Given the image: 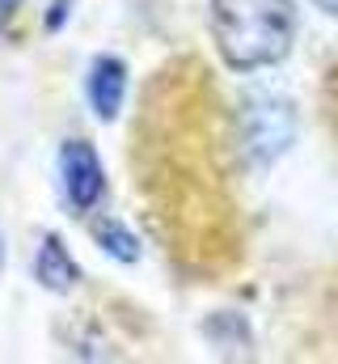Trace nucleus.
<instances>
[{
  "label": "nucleus",
  "instance_id": "f257e3e1",
  "mask_svg": "<svg viewBox=\"0 0 338 364\" xmlns=\"http://www.w3.org/2000/svg\"><path fill=\"white\" fill-rule=\"evenodd\" d=\"M207 21L233 73L275 68L296 43V0H212Z\"/></svg>",
  "mask_w": 338,
  "mask_h": 364
},
{
  "label": "nucleus",
  "instance_id": "f03ea898",
  "mask_svg": "<svg viewBox=\"0 0 338 364\" xmlns=\"http://www.w3.org/2000/svg\"><path fill=\"white\" fill-rule=\"evenodd\" d=\"M237 136H241V153L254 170L275 166L292 144H296V106L283 93H246L241 110H237Z\"/></svg>",
  "mask_w": 338,
  "mask_h": 364
},
{
  "label": "nucleus",
  "instance_id": "7ed1b4c3",
  "mask_svg": "<svg viewBox=\"0 0 338 364\" xmlns=\"http://www.w3.org/2000/svg\"><path fill=\"white\" fill-rule=\"evenodd\" d=\"M60 178H64V199L77 216H89L106 195V166L89 140H68L60 149Z\"/></svg>",
  "mask_w": 338,
  "mask_h": 364
},
{
  "label": "nucleus",
  "instance_id": "20e7f679",
  "mask_svg": "<svg viewBox=\"0 0 338 364\" xmlns=\"http://www.w3.org/2000/svg\"><path fill=\"white\" fill-rule=\"evenodd\" d=\"M84 90H89L93 114H97L102 123H110V119L123 110V97H127V64H123L119 55H97V60L89 64Z\"/></svg>",
  "mask_w": 338,
  "mask_h": 364
},
{
  "label": "nucleus",
  "instance_id": "39448f33",
  "mask_svg": "<svg viewBox=\"0 0 338 364\" xmlns=\"http://www.w3.org/2000/svg\"><path fill=\"white\" fill-rule=\"evenodd\" d=\"M34 279H38L47 292H72V288L81 284L77 259L68 255V246H64L55 233H47V237L38 242V250H34Z\"/></svg>",
  "mask_w": 338,
  "mask_h": 364
},
{
  "label": "nucleus",
  "instance_id": "423d86ee",
  "mask_svg": "<svg viewBox=\"0 0 338 364\" xmlns=\"http://www.w3.org/2000/svg\"><path fill=\"white\" fill-rule=\"evenodd\" d=\"M93 242H97L106 255H114L119 263H136V259H140V237H136L119 216H97V220H93Z\"/></svg>",
  "mask_w": 338,
  "mask_h": 364
},
{
  "label": "nucleus",
  "instance_id": "0eeeda50",
  "mask_svg": "<svg viewBox=\"0 0 338 364\" xmlns=\"http://www.w3.org/2000/svg\"><path fill=\"white\" fill-rule=\"evenodd\" d=\"M203 331H207L212 339H220V343H233V348H246V343H250V326H246L241 318H233V314H216Z\"/></svg>",
  "mask_w": 338,
  "mask_h": 364
},
{
  "label": "nucleus",
  "instance_id": "6e6552de",
  "mask_svg": "<svg viewBox=\"0 0 338 364\" xmlns=\"http://www.w3.org/2000/svg\"><path fill=\"white\" fill-rule=\"evenodd\" d=\"M17 9H21V0H0V26H4V21L17 13Z\"/></svg>",
  "mask_w": 338,
  "mask_h": 364
},
{
  "label": "nucleus",
  "instance_id": "1a4fd4ad",
  "mask_svg": "<svg viewBox=\"0 0 338 364\" xmlns=\"http://www.w3.org/2000/svg\"><path fill=\"white\" fill-rule=\"evenodd\" d=\"M313 4H317L326 17H338V0H313Z\"/></svg>",
  "mask_w": 338,
  "mask_h": 364
},
{
  "label": "nucleus",
  "instance_id": "9d476101",
  "mask_svg": "<svg viewBox=\"0 0 338 364\" xmlns=\"http://www.w3.org/2000/svg\"><path fill=\"white\" fill-rule=\"evenodd\" d=\"M0 267H4V237H0Z\"/></svg>",
  "mask_w": 338,
  "mask_h": 364
}]
</instances>
